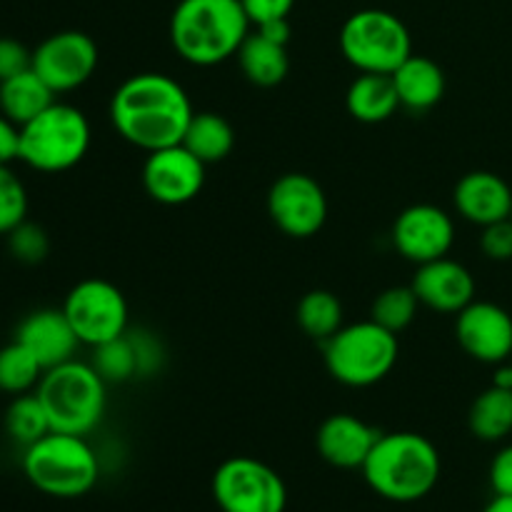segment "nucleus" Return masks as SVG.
<instances>
[{
	"label": "nucleus",
	"instance_id": "nucleus-11",
	"mask_svg": "<svg viewBox=\"0 0 512 512\" xmlns=\"http://www.w3.org/2000/svg\"><path fill=\"white\" fill-rule=\"evenodd\" d=\"M98 68V45L83 30H60L33 50V70L55 95L78 90Z\"/></svg>",
	"mask_w": 512,
	"mask_h": 512
},
{
	"label": "nucleus",
	"instance_id": "nucleus-42",
	"mask_svg": "<svg viewBox=\"0 0 512 512\" xmlns=\"http://www.w3.org/2000/svg\"><path fill=\"white\" fill-rule=\"evenodd\" d=\"M510 218H512V215H510Z\"/></svg>",
	"mask_w": 512,
	"mask_h": 512
},
{
	"label": "nucleus",
	"instance_id": "nucleus-23",
	"mask_svg": "<svg viewBox=\"0 0 512 512\" xmlns=\"http://www.w3.org/2000/svg\"><path fill=\"white\" fill-rule=\"evenodd\" d=\"M53 103L55 93L33 68L0 83V113L15 125L30 123Z\"/></svg>",
	"mask_w": 512,
	"mask_h": 512
},
{
	"label": "nucleus",
	"instance_id": "nucleus-16",
	"mask_svg": "<svg viewBox=\"0 0 512 512\" xmlns=\"http://www.w3.org/2000/svg\"><path fill=\"white\" fill-rule=\"evenodd\" d=\"M410 285H413L420 305L435 310V313L458 315L465 305L475 300L473 273L448 255L418 265Z\"/></svg>",
	"mask_w": 512,
	"mask_h": 512
},
{
	"label": "nucleus",
	"instance_id": "nucleus-28",
	"mask_svg": "<svg viewBox=\"0 0 512 512\" xmlns=\"http://www.w3.org/2000/svg\"><path fill=\"white\" fill-rule=\"evenodd\" d=\"M5 430H8L10 440L23 448L38 443L43 435L50 433L48 413H45L38 393L15 395V400L5 410Z\"/></svg>",
	"mask_w": 512,
	"mask_h": 512
},
{
	"label": "nucleus",
	"instance_id": "nucleus-27",
	"mask_svg": "<svg viewBox=\"0 0 512 512\" xmlns=\"http://www.w3.org/2000/svg\"><path fill=\"white\" fill-rule=\"evenodd\" d=\"M45 368L23 343L13 340L0 348V390L8 395H25L38 388Z\"/></svg>",
	"mask_w": 512,
	"mask_h": 512
},
{
	"label": "nucleus",
	"instance_id": "nucleus-17",
	"mask_svg": "<svg viewBox=\"0 0 512 512\" xmlns=\"http://www.w3.org/2000/svg\"><path fill=\"white\" fill-rule=\"evenodd\" d=\"M380 430L360 420L358 415L338 413L330 415L320 423L315 435V448L318 455L328 465L338 470H363L370 450L375 448L380 438Z\"/></svg>",
	"mask_w": 512,
	"mask_h": 512
},
{
	"label": "nucleus",
	"instance_id": "nucleus-35",
	"mask_svg": "<svg viewBox=\"0 0 512 512\" xmlns=\"http://www.w3.org/2000/svg\"><path fill=\"white\" fill-rule=\"evenodd\" d=\"M250 25H263L268 20L288 18L293 13L295 0H240Z\"/></svg>",
	"mask_w": 512,
	"mask_h": 512
},
{
	"label": "nucleus",
	"instance_id": "nucleus-36",
	"mask_svg": "<svg viewBox=\"0 0 512 512\" xmlns=\"http://www.w3.org/2000/svg\"><path fill=\"white\" fill-rule=\"evenodd\" d=\"M130 338H133L135 353H138V375H153L155 370H160L163 348H160L158 340L145 330H135V333H130Z\"/></svg>",
	"mask_w": 512,
	"mask_h": 512
},
{
	"label": "nucleus",
	"instance_id": "nucleus-14",
	"mask_svg": "<svg viewBox=\"0 0 512 512\" xmlns=\"http://www.w3.org/2000/svg\"><path fill=\"white\" fill-rule=\"evenodd\" d=\"M455 338L478 363H508L512 358V315L498 303L473 300L455 318Z\"/></svg>",
	"mask_w": 512,
	"mask_h": 512
},
{
	"label": "nucleus",
	"instance_id": "nucleus-3",
	"mask_svg": "<svg viewBox=\"0 0 512 512\" xmlns=\"http://www.w3.org/2000/svg\"><path fill=\"white\" fill-rule=\"evenodd\" d=\"M440 453L425 435L383 433L363 465V478L375 495L390 503H415L440 480Z\"/></svg>",
	"mask_w": 512,
	"mask_h": 512
},
{
	"label": "nucleus",
	"instance_id": "nucleus-29",
	"mask_svg": "<svg viewBox=\"0 0 512 512\" xmlns=\"http://www.w3.org/2000/svg\"><path fill=\"white\" fill-rule=\"evenodd\" d=\"M420 308V300L415 295L413 285H393V288L383 290L378 298L373 300L370 308V320L383 325L385 330L398 335L400 330L408 328L415 320Z\"/></svg>",
	"mask_w": 512,
	"mask_h": 512
},
{
	"label": "nucleus",
	"instance_id": "nucleus-12",
	"mask_svg": "<svg viewBox=\"0 0 512 512\" xmlns=\"http://www.w3.org/2000/svg\"><path fill=\"white\" fill-rule=\"evenodd\" d=\"M268 215L288 238H313L328 220L323 185L305 173H285L268 193Z\"/></svg>",
	"mask_w": 512,
	"mask_h": 512
},
{
	"label": "nucleus",
	"instance_id": "nucleus-39",
	"mask_svg": "<svg viewBox=\"0 0 512 512\" xmlns=\"http://www.w3.org/2000/svg\"><path fill=\"white\" fill-rule=\"evenodd\" d=\"M255 30H258L260 35H265V38H268V40H273V43L288 45V40H290V23H288V18L268 20V23H263V25H255Z\"/></svg>",
	"mask_w": 512,
	"mask_h": 512
},
{
	"label": "nucleus",
	"instance_id": "nucleus-6",
	"mask_svg": "<svg viewBox=\"0 0 512 512\" xmlns=\"http://www.w3.org/2000/svg\"><path fill=\"white\" fill-rule=\"evenodd\" d=\"M90 123L80 108L58 103L20 125V163L38 173H65L88 155Z\"/></svg>",
	"mask_w": 512,
	"mask_h": 512
},
{
	"label": "nucleus",
	"instance_id": "nucleus-18",
	"mask_svg": "<svg viewBox=\"0 0 512 512\" xmlns=\"http://www.w3.org/2000/svg\"><path fill=\"white\" fill-rule=\"evenodd\" d=\"M15 340L23 343L45 370L75 360V350L83 345L63 308H40L25 315L15 330Z\"/></svg>",
	"mask_w": 512,
	"mask_h": 512
},
{
	"label": "nucleus",
	"instance_id": "nucleus-8",
	"mask_svg": "<svg viewBox=\"0 0 512 512\" xmlns=\"http://www.w3.org/2000/svg\"><path fill=\"white\" fill-rule=\"evenodd\" d=\"M340 50L360 73L393 75L413 55V40L398 15L365 8L343 23Z\"/></svg>",
	"mask_w": 512,
	"mask_h": 512
},
{
	"label": "nucleus",
	"instance_id": "nucleus-15",
	"mask_svg": "<svg viewBox=\"0 0 512 512\" xmlns=\"http://www.w3.org/2000/svg\"><path fill=\"white\" fill-rule=\"evenodd\" d=\"M455 243V223L443 208L418 203L405 208L393 225V245L415 265L445 258Z\"/></svg>",
	"mask_w": 512,
	"mask_h": 512
},
{
	"label": "nucleus",
	"instance_id": "nucleus-40",
	"mask_svg": "<svg viewBox=\"0 0 512 512\" xmlns=\"http://www.w3.org/2000/svg\"><path fill=\"white\" fill-rule=\"evenodd\" d=\"M483 512H512V498H505V495H495L488 503V508Z\"/></svg>",
	"mask_w": 512,
	"mask_h": 512
},
{
	"label": "nucleus",
	"instance_id": "nucleus-24",
	"mask_svg": "<svg viewBox=\"0 0 512 512\" xmlns=\"http://www.w3.org/2000/svg\"><path fill=\"white\" fill-rule=\"evenodd\" d=\"M470 433L485 443H500L512 433V388L493 383L478 395L468 413Z\"/></svg>",
	"mask_w": 512,
	"mask_h": 512
},
{
	"label": "nucleus",
	"instance_id": "nucleus-32",
	"mask_svg": "<svg viewBox=\"0 0 512 512\" xmlns=\"http://www.w3.org/2000/svg\"><path fill=\"white\" fill-rule=\"evenodd\" d=\"M5 238H8L10 255L23 265L43 263L50 253L48 233H45L40 225L30 223V220H25V223H20L18 228L10 230Z\"/></svg>",
	"mask_w": 512,
	"mask_h": 512
},
{
	"label": "nucleus",
	"instance_id": "nucleus-22",
	"mask_svg": "<svg viewBox=\"0 0 512 512\" xmlns=\"http://www.w3.org/2000/svg\"><path fill=\"white\" fill-rule=\"evenodd\" d=\"M238 63L245 78L258 88H275L288 78V45H280L260 35L258 30L245 38L238 50Z\"/></svg>",
	"mask_w": 512,
	"mask_h": 512
},
{
	"label": "nucleus",
	"instance_id": "nucleus-41",
	"mask_svg": "<svg viewBox=\"0 0 512 512\" xmlns=\"http://www.w3.org/2000/svg\"><path fill=\"white\" fill-rule=\"evenodd\" d=\"M495 383L508 385V388H512V358H510V363L503 365V368H500V373L495 375Z\"/></svg>",
	"mask_w": 512,
	"mask_h": 512
},
{
	"label": "nucleus",
	"instance_id": "nucleus-5",
	"mask_svg": "<svg viewBox=\"0 0 512 512\" xmlns=\"http://www.w3.org/2000/svg\"><path fill=\"white\" fill-rule=\"evenodd\" d=\"M23 473L43 495L60 500L83 498L98 485L100 463L83 435L50 430L23 453Z\"/></svg>",
	"mask_w": 512,
	"mask_h": 512
},
{
	"label": "nucleus",
	"instance_id": "nucleus-30",
	"mask_svg": "<svg viewBox=\"0 0 512 512\" xmlns=\"http://www.w3.org/2000/svg\"><path fill=\"white\" fill-rule=\"evenodd\" d=\"M95 355L90 360L100 378L105 383H128L130 378L138 375V353L130 333L120 335V338L108 340V343L93 348Z\"/></svg>",
	"mask_w": 512,
	"mask_h": 512
},
{
	"label": "nucleus",
	"instance_id": "nucleus-21",
	"mask_svg": "<svg viewBox=\"0 0 512 512\" xmlns=\"http://www.w3.org/2000/svg\"><path fill=\"white\" fill-rule=\"evenodd\" d=\"M348 113L358 123H385L393 118L395 110L400 108L398 90H395L393 75L383 73H360L350 83L348 95H345Z\"/></svg>",
	"mask_w": 512,
	"mask_h": 512
},
{
	"label": "nucleus",
	"instance_id": "nucleus-13",
	"mask_svg": "<svg viewBox=\"0 0 512 512\" xmlns=\"http://www.w3.org/2000/svg\"><path fill=\"white\" fill-rule=\"evenodd\" d=\"M145 193L160 205H185L205 185V163L183 143L148 153L143 165Z\"/></svg>",
	"mask_w": 512,
	"mask_h": 512
},
{
	"label": "nucleus",
	"instance_id": "nucleus-10",
	"mask_svg": "<svg viewBox=\"0 0 512 512\" xmlns=\"http://www.w3.org/2000/svg\"><path fill=\"white\" fill-rule=\"evenodd\" d=\"M63 313L83 345L98 348L128 333V300L118 285L100 278L80 280L65 295Z\"/></svg>",
	"mask_w": 512,
	"mask_h": 512
},
{
	"label": "nucleus",
	"instance_id": "nucleus-4",
	"mask_svg": "<svg viewBox=\"0 0 512 512\" xmlns=\"http://www.w3.org/2000/svg\"><path fill=\"white\" fill-rule=\"evenodd\" d=\"M108 383L90 363L70 360L58 368L45 370L40 378L38 393L50 430L88 438L105 418L108 408Z\"/></svg>",
	"mask_w": 512,
	"mask_h": 512
},
{
	"label": "nucleus",
	"instance_id": "nucleus-37",
	"mask_svg": "<svg viewBox=\"0 0 512 512\" xmlns=\"http://www.w3.org/2000/svg\"><path fill=\"white\" fill-rule=\"evenodd\" d=\"M490 488L495 495L512 498V445L498 450V455L490 463Z\"/></svg>",
	"mask_w": 512,
	"mask_h": 512
},
{
	"label": "nucleus",
	"instance_id": "nucleus-20",
	"mask_svg": "<svg viewBox=\"0 0 512 512\" xmlns=\"http://www.w3.org/2000/svg\"><path fill=\"white\" fill-rule=\"evenodd\" d=\"M395 90H398L400 108L413 113L435 108L445 95V73L435 60L425 55H410L393 73Z\"/></svg>",
	"mask_w": 512,
	"mask_h": 512
},
{
	"label": "nucleus",
	"instance_id": "nucleus-33",
	"mask_svg": "<svg viewBox=\"0 0 512 512\" xmlns=\"http://www.w3.org/2000/svg\"><path fill=\"white\" fill-rule=\"evenodd\" d=\"M480 248L488 255L490 260H503L512 258V218L500 220V223L485 225L483 235H480Z\"/></svg>",
	"mask_w": 512,
	"mask_h": 512
},
{
	"label": "nucleus",
	"instance_id": "nucleus-9",
	"mask_svg": "<svg viewBox=\"0 0 512 512\" xmlns=\"http://www.w3.org/2000/svg\"><path fill=\"white\" fill-rule=\"evenodd\" d=\"M213 498L223 512H285L288 488L268 463L235 455L218 465Z\"/></svg>",
	"mask_w": 512,
	"mask_h": 512
},
{
	"label": "nucleus",
	"instance_id": "nucleus-19",
	"mask_svg": "<svg viewBox=\"0 0 512 512\" xmlns=\"http://www.w3.org/2000/svg\"><path fill=\"white\" fill-rule=\"evenodd\" d=\"M453 203L460 218L468 223L493 225L512 215V188L500 175L488 170H473L463 175L453 190Z\"/></svg>",
	"mask_w": 512,
	"mask_h": 512
},
{
	"label": "nucleus",
	"instance_id": "nucleus-2",
	"mask_svg": "<svg viewBox=\"0 0 512 512\" xmlns=\"http://www.w3.org/2000/svg\"><path fill=\"white\" fill-rule=\"evenodd\" d=\"M250 35L240 0H180L170 15V43L190 65L210 68L238 55Z\"/></svg>",
	"mask_w": 512,
	"mask_h": 512
},
{
	"label": "nucleus",
	"instance_id": "nucleus-26",
	"mask_svg": "<svg viewBox=\"0 0 512 512\" xmlns=\"http://www.w3.org/2000/svg\"><path fill=\"white\" fill-rule=\"evenodd\" d=\"M300 330L313 340H328L343 328V303L330 290H310L295 310Z\"/></svg>",
	"mask_w": 512,
	"mask_h": 512
},
{
	"label": "nucleus",
	"instance_id": "nucleus-1",
	"mask_svg": "<svg viewBox=\"0 0 512 512\" xmlns=\"http://www.w3.org/2000/svg\"><path fill=\"white\" fill-rule=\"evenodd\" d=\"M193 113L183 85L165 73L130 75L110 98L113 128L145 153L183 143Z\"/></svg>",
	"mask_w": 512,
	"mask_h": 512
},
{
	"label": "nucleus",
	"instance_id": "nucleus-34",
	"mask_svg": "<svg viewBox=\"0 0 512 512\" xmlns=\"http://www.w3.org/2000/svg\"><path fill=\"white\" fill-rule=\"evenodd\" d=\"M33 68V50L15 38H0V83Z\"/></svg>",
	"mask_w": 512,
	"mask_h": 512
},
{
	"label": "nucleus",
	"instance_id": "nucleus-25",
	"mask_svg": "<svg viewBox=\"0 0 512 512\" xmlns=\"http://www.w3.org/2000/svg\"><path fill=\"white\" fill-rule=\"evenodd\" d=\"M183 145L195 158L203 160L205 165L220 163V160H225L233 153L235 130L223 115L210 113V110L193 113L188 130H185Z\"/></svg>",
	"mask_w": 512,
	"mask_h": 512
},
{
	"label": "nucleus",
	"instance_id": "nucleus-7",
	"mask_svg": "<svg viewBox=\"0 0 512 512\" xmlns=\"http://www.w3.org/2000/svg\"><path fill=\"white\" fill-rule=\"evenodd\" d=\"M398 335L375 320L343 325L333 338L325 340V368L348 388H370L388 378L398 363Z\"/></svg>",
	"mask_w": 512,
	"mask_h": 512
},
{
	"label": "nucleus",
	"instance_id": "nucleus-38",
	"mask_svg": "<svg viewBox=\"0 0 512 512\" xmlns=\"http://www.w3.org/2000/svg\"><path fill=\"white\" fill-rule=\"evenodd\" d=\"M20 160V125L0 113V165H13Z\"/></svg>",
	"mask_w": 512,
	"mask_h": 512
},
{
	"label": "nucleus",
	"instance_id": "nucleus-31",
	"mask_svg": "<svg viewBox=\"0 0 512 512\" xmlns=\"http://www.w3.org/2000/svg\"><path fill=\"white\" fill-rule=\"evenodd\" d=\"M28 190L10 165H0V235L28 220Z\"/></svg>",
	"mask_w": 512,
	"mask_h": 512
}]
</instances>
